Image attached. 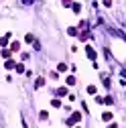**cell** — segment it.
Masks as SVG:
<instances>
[{
    "label": "cell",
    "instance_id": "obj_1",
    "mask_svg": "<svg viewBox=\"0 0 126 128\" xmlns=\"http://www.w3.org/2000/svg\"><path fill=\"white\" fill-rule=\"evenodd\" d=\"M87 57H90V59H96V51H94L91 47H87Z\"/></svg>",
    "mask_w": 126,
    "mask_h": 128
},
{
    "label": "cell",
    "instance_id": "obj_2",
    "mask_svg": "<svg viewBox=\"0 0 126 128\" xmlns=\"http://www.w3.org/2000/svg\"><path fill=\"white\" fill-rule=\"evenodd\" d=\"M67 85H75V77H67Z\"/></svg>",
    "mask_w": 126,
    "mask_h": 128
},
{
    "label": "cell",
    "instance_id": "obj_3",
    "mask_svg": "<svg viewBox=\"0 0 126 128\" xmlns=\"http://www.w3.org/2000/svg\"><path fill=\"white\" fill-rule=\"evenodd\" d=\"M57 69H59V71H65L67 65H65V63H59V65H57Z\"/></svg>",
    "mask_w": 126,
    "mask_h": 128
},
{
    "label": "cell",
    "instance_id": "obj_4",
    "mask_svg": "<svg viewBox=\"0 0 126 128\" xmlns=\"http://www.w3.org/2000/svg\"><path fill=\"white\" fill-rule=\"evenodd\" d=\"M4 65H6V69H12V67H14V65H16V63H12V61H6V63H4Z\"/></svg>",
    "mask_w": 126,
    "mask_h": 128
}]
</instances>
